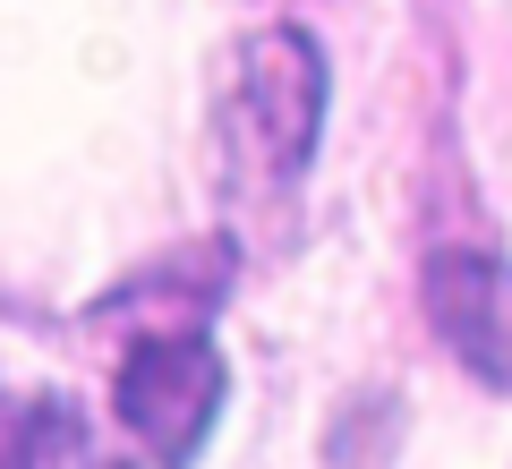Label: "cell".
Here are the masks:
<instances>
[{
	"mask_svg": "<svg viewBox=\"0 0 512 469\" xmlns=\"http://www.w3.org/2000/svg\"><path fill=\"white\" fill-rule=\"evenodd\" d=\"M9 469H94L86 418H77L69 393H35L9 427Z\"/></svg>",
	"mask_w": 512,
	"mask_h": 469,
	"instance_id": "4",
	"label": "cell"
},
{
	"mask_svg": "<svg viewBox=\"0 0 512 469\" xmlns=\"http://www.w3.org/2000/svg\"><path fill=\"white\" fill-rule=\"evenodd\" d=\"M427 325L444 333L461 367L495 393H512V265L487 248H436L419 273Z\"/></svg>",
	"mask_w": 512,
	"mask_h": 469,
	"instance_id": "3",
	"label": "cell"
},
{
	"mask_svg": "<svg viewBox=\"0 0 512 469\" xmlns=\"http://www.w3.org/2000/svg\"><path fill=\"white\" fill-rule=\"evenodd\" d=\"M325 52L308 26H256L231 52V86H222V145L256 180H299L325 137Z\"/></svg>",
	"mask_w": 512,
	"mask_h": 469,
	"instance_id": "1",
	"label": "cell"
},
{
	"mask_svg": "<svg viewBox=\"0 0 512 469\" xmlns=\"http://www.w3.org/2000/svg\"><path fill=\"white\" fill-rule=\"evenodd\" d=\"M222 393H231V367L214 359V342H205L197 325L146 333V342L120 359V384H111L128 444H146L154 469L197 461L205 435H214V418H222Z\"/></svg>",
	"mask_w": 512,
	"mask_h": 469,
	"instance_id": "2",
	"label": "cell"
}]
</instances>
